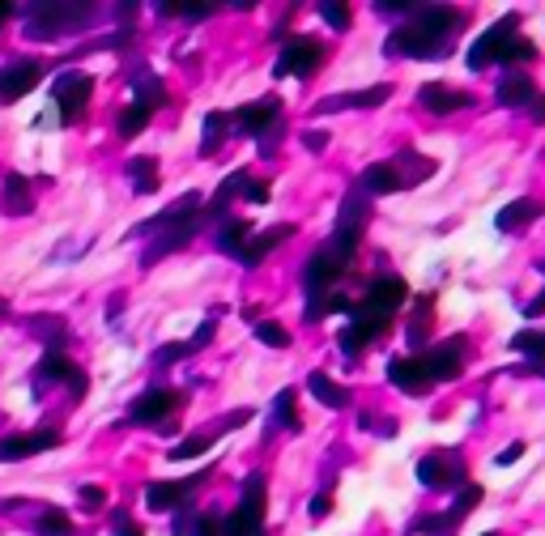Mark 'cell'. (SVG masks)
Returning <instances> with one entry per match:
<instances>
[{"instance_id":"cell-36","label":"cell","mask_w":545,"mask_h":536,"mask_svg":"<svg viewBox=\"0 0 545 536\" xmlns=\"http://www.w3.org/2000/svg\"><path fill=\"white\" fill-rule=\"evenodd\" d=\"M451 528H456V524H451V519H448V511H439V516L413 519V524H409L405 532H409V536H422V532H427V536H448Z\"/></svg>"},{"instance_id":"cell-40","label":"cell","mask_w":545,"mask_h":536,"mask_svg":"<svg viewBox=\"0 0 545 536\" xmlns=\"http://www.w3.org/2000/svg\"><path fill=\"white\" fill-rule=\"evenodd\" d=\"M162 18H188V21H200V18H214V4H158Z\"/></svg>"},{"instance_id":"cell-29","label":"cell","mask_w":545,"mask_h":536,"mask_svg":"<svg viewBox=\"0 0 545 536\" xmlns=\"http://www.w3.org/2000/svg\"><path fill=\"white\" fill-rule=\"evenodd\" d=\"M430 306H435V294H422L418 306H413V324H409V332H405L409 353H422V349H427V332H430V320H435Z\"/></svg>"},{"instance_id":"cell-17","label":"cell","mask_w":545,"mask_h":536,"mask_svg":"<svg viewBox=\"0 0 545 536\" xmlns=\"http://www.w3.org/2000/svg\"><path fill=\"white\" fill-rule=\"evenodd\" d=\"M60 443V430H35V434H9V439H0V464H9V459H30L47 451V447H56Z\"/></svg>"},{"instance_id":"cell-22","label":"cell","mask_w":545,"mask_h":536,"mask_svg":"<svg viewBox=\"0 0 545 536\" xmlns=\"http://www.w3.org/2000/svg\"><path fill=\"white\" fill-rule=\"evenodd\" d=\"M0 209L9 217H26L35 213V196H30V179L26 175H4V188H0Z\"/></svg>"},{"instance_id":"cell-44","label":"cell","mask_w":545,"mask_h":536,"mask_svg":"<svg viewBox=\"0 0 545 536\" xmlns=\"http://www.w3.org/2000/svg\"><path fill=\"white\" fill-rule=\"evenodd\" d=\"M77 498H81V507H90V511H94V507H102V502H107V494H102L98 485H81V490H77Z\"/></svg>"},{"instance_id":"cell-10","label":"cell","mask_w":545,"mask_h":536,"mask_svg":"<svg viewBox=\"0 0 545 536\" xmlns=\"http://www.w3.org/2000/svg\"><path fill=\"white\" fill-rule=\"evenodd\" d=\"M52 94H56V107H60V119L64 124H77L81 111H85V102L94 94V81L85 73H60L52 81Z\"/></svg>"},{"instance_id":"cell-49","label":"cell","mask_w":545,"mask_h":536,"mask_svg":"<svg viewBox=\"0 0 545 536\" xmlns=\"http://www.w3.org/2000/svg\"><path fill=\"white\" fill-rule=\"evenodd\" d=\"M525 315H528V320H541V315H545V294H537V298L525 306Z\"/></svg>"},{"instance_id":"cell-6","label":"cell","mask_w":545,"mask_h":536,"mask_svg":"<svg viewBox=\"0 0 545 536\" xmlns=\"http://www.w3.org/2000/svg\"><path fill=\"white\" fill-rule=\"evenodd\" d=\"M324 60H329V47H324L320 38L290 35L281 43V56L272 64V77H312Z\"/></svg>"},{"instance_id":"cell-13","label":"cell","mask_w":545,"mask_h":536,"mask_svg":"<svg viewBox=\"0 0 545 536\" xmlns=\"http://www.w3.org/2000/svg\"><path fill=\"white\" fill-rule=\"evenodd\" d=\"M35 379H39V392L47 387V383H64L73 396H85V387H90L85 370H81V366H73L64 353H43V362L35 366Z\"/></svg>"},{"instance_id":"cell-38","label":"cell","mask_w":545,"mask_h":536,"mask_svg":"<svg viewBox=\"0 0 545 536\" xmlns=\"http://www.w3.org/2000/svg\"><path fill=\"white\" fill-rule=\"evenodd\" d=\"M511 349L525 353V358L545 362V332H516V337H511Z\"/></svg>"},{"instance_id":"cell-41","label":"cell","mask_w":545,"mask_h":536,"mask_svg":"<svg viewBox=\"0 0 545 536\" xmlns=\"http://www.w3.org/2000/svg\"><path fill=\"white\" fill-rule=\"evenodd\" d=\"M256 337L264 345H272V349H286V345H290V332L277 324V320H260V324H256Z\"/></svg>"},{"instance_id":"cell-51","label":"cell","mask_w":545,"mask_h":536,"mask_svg":"<svg viewBox=\"0 0 545 536\" xmlns=\"http://www.w3.org/2000/svg\"><path fill=\"white\" fill-rule=\"evenodd\" d=\"M9 18H13V4H0V26H4Z\"/></svg>"},{"instance_id":"cell-50","label":"cell","mask_w":545,"mask_h":536,"mask_svg":"<svg viewBox=\"0 0 545 536\" xmlns=\"http://www.w3.org/2000/svg\"><path fill=\"white\" fill-rule=\"evenodd\" d=\"M533 119H537V124H545V98H537V102H533Z\"/></svg>"},{"instance_id":"cell-11","label":"cell","mask_w":545,"mask_h":536,"mask_svg":"<svg viewBox=\"0 0 545 536\" xmlns=\"http://www.w3.org/2000/svg\"><path fill=\"white\" fill-rule=\"evenodd\" d=\"M175 409H179V392H171V387H150V392H141L128 404V421L133 426H162V421H171Z\"/></svg>"},{"instance_id":"cell-19","label":"cell","mask_w":545,"mask_h":536,"mask_svg":"<svg viewBox=\"0 0 545 536\" xmlns=\"http://www.w3.org/2000/svg\"><path fill=\"white\" fill-rule=\"evenodd\" d=\"M401 188H405V175L396 171V162H370L358 175V191L362 196H392Z\"/></svg>"},{"instance_id":"cell-15","label":"cell","mask_w":545,"mask_h":536,"mask_svg":"<svg viewBox=\"0 0 545 536\" xmlns=\"http://www.w3.org/2000/svg\"><path fill=\"white\" fill-rule=\"evenodd\" d=\"M39 81H43L39 60H13V64L0 69V98H4V102H18V98L30 94Z\"/></svg>"},{"instance_id":"cell-42","label":"cell","mask_w":545,"mask_h":536,"mask_svg":"<svg viewBox=\"0 0 545 536\" xmlns=\"http://www.w3.org/2000/svg\"><path fill=\"white\" fill-rule=\"evenodd\" d=\"M320 18L329 21L332 30H346V26H350V9H346V4H332V0H324V4H320Z\"/></svg>"},{"instance_id":"cell-34","label":"cell","mask_w":545,"mask_h":536,"mask_svg":"<svg viewBox=\"0 0 545 536\" xmlns=\"http://www.w3.org/2000/svg\"><path fill=\"white\" fill-rule=\"evenodd\" d=\"M150 107H141V102H128L124 111H119V136H136L145 124H150Z\"/></svg>"},{"instance_id":"cell-35","label":"cell","mask_w":545,"mask_h":536,"mask_svg":"<svg viewBox=\"0 0 545 536\" xmlns=\"http://www.w3.org/2000/svg\"><path fill=\"white\" fill-rule=\"evenodd\" d=\"M217 434H226L222 426H217L214 434H192V439H183L179 447H171V459H192V456H205V447H214Z\"/></svg>"},{"instance_id":"cell-27","label":"cell","mask_w":545,"mask_h":536,"mask_svg":"<svg viewBox=\"0 0 545 536\" xmlns=\"http://www.w3.org/2000/svg\"><path fill=\"white\" fill-rule=\"evenodd\" d=\"M248 243H252V222H243V217H226V222H222V230H217V251L239 260Z\"/></svg>"},{"instance_id":"cell-8","label":"cell","mask_w":545,"mask_h":536,"mask_svg":"<svg viewBox=\"0 0 545 536\" xmlns=\"http://www.w3.org/2000/svg\"><path fill=\"white\" fill-rule=\"evenodd\" d=\"M418 481L427 485V490H465V456L460 451H451V447H443V451H430V456L418 459Z\"/></svg>"},{"instance_id":"cell-31","label":"cell","mask_w":545,"mask_h":536,"mask_svg":"<svg viewBox=\"0 0 545 536\" xmlns=\"http://www.w3.org/2000/svg\"><path fill=\"white\" fill-rule=\"evenodd\" d=\"M30 332L39 337L43 345H47V353H64V345H69V324L64 320H47V315H35L30 320Z\"/></svg>"},{"instance_id":"cell-1","label":"cell","mask_w":545,"mask_h":536,"mask_svg":"<svg viewBox=\"0 0 545 536\" xmlns=\"http://www.w3.org/2000/svg\"><path fill=\"white\" fill-rule=\"evenodd\" d=\"M468 18L451 4H418L405 26L388 35V56L409 60H443L456 52V38L465 35Z\"/></svg>"},{"instance_id":"cell-21","label":"cell","mask_w":545,"mask_h":536,"mask_svg":"<svg viewBox=\"0 0 545 536\" xmlns=\"http://www.w3.org/2000/svg\"><path fill=\"white\" fill-rule=\"evenodd\" d=\"M418 102H422L427 111H435V115H451V111L473 107V98H468L465 90H451V85H443V81H427V85L418 90Z\"/></svg>"},{"instance_id":"cell-18","label":"cell","mask_w":545,"mask_h":536,"mask_svg":"<svg viewBox=\"0 0 545 536\" xmlns=\"http://www.w3.org/2000/svg\"><path fill=\"white\" fill-rule=\"evenodd\" d=\"M494 102H499V107H533V102H537L533 77L520 73V69H507V73L499 77V85H494Z\"/></svg>"},{"instance_id":"cell-2","label":"cell","mask_w":545,"mask_h":536,"mask_svg":"<svg viewBox=\"0 0 545 536\" xmlns=\"http://www.w3.org/2000/svg\"><path fill=\"white\" fill-rule=\"evenodd\" d=\"M409 298V286L401 281V277H375L367 289V298L362 303H354L350 311V324H346V332H341V353L346 358H354V353H362V345H370L384 328L392 324V315L401 311V303Z\"/></svg>"},{"instance_id":"cell-52","label":"cell","mask_w":545,"mask_h":536,"mask_svg":"<svg viewBox=\"0 0 545 536\" xmlns=\"http://www.w3.org/2000/svg\"><path fill=\"white\" fill-rule=\"evenodd\" d=\"M537 272H545V260H541V264H537Z\"/></svg>"},{"instance_id":"cell-33","label":"cell","mask_w":545,"mask_h":536,"mask_svg":"<svg viewBox=\"0 0 545 536\" xmlns=\"http://www.w3.org/2000/svg\"><path fill=\"white\" fill-rule=\"evenodd\" d=\"M35 532L39 536H73V519L52 507V511H43V516L35 519Z\"/></svg>"},{"instance_id":"cell-48","label":"cell","mask_w":545,"mask_h":536,"mask_svg":"<svg viewBox=\"0 0 545 536\" xmlns=\"http://www.w3.org/2000/svg\"><path fill=\"white\" fill-rule=\"evenodd\" d=\"M329 511H332V498H329V494H320V498L312 502V516H315V519H324Z\"/></svg>"},{"instance_id":"cell-20","label":"cell","mask_w":545,"mask_h":536,"mask_svg":"<svg viewBox=\"0 0 545 536\" xmlns=\"http://www.w3.org/2000/svg\"><path fill=\"white\" fill-rule=\"evenodd\" d=\"M205 477H188V481H154L150 490H145V502H150V511H175V507H183L188 498H192V490L200 485Z\"/></svg>"},{"instance_id":"cell-16","label":"cell","mask_w":545,"mask_h":536,"mask_svg":"<svg viewBox=\"0 0 545 536\" xmlns=\"http://www.w3.org/2000/svg\"><path fill=\"white\" fill-rule=\"evenodd\" d=\"M392 98V85H367V90H354V94H329L315 102V111H367V107H384Z\"/></svg>"},{"instance_id":"cell-53","label":"cell","mask_w":545,"mask_h":536,"mask_svg":"<svg viewBox=\"0 0 545 536\" xmlns=\"http://www.w3.org/2000/svg\"><path fill=\"white\" fill-rule=\"evenodd\" d=\"M486 536H503V532H486Z\"/></svg>"},{"instance_id":"cell-45","label":"cell","mask_w":545,"mask_h":536,"mask_svg":"<svg viewBox=\"0 0 545 536\" xmlns=\"http://www.w3.org/2000/svg\"><path fill=\"white\" fill-rule=\"evenodd\" d=\"M111 528H116V536H145V532H141V528L133 524V519H128V511H119Z\"/></svg>"},{"instance_id":"cell-23","label":"cell","mask_w":545,"mask_h":536,"mask_svg":"<svg viewBox=\"0 0 545 536\" xmlns=\"http://www.w3.org/2000/svg\"><path fill=\"white\" fill-rule=\"evenodd\" d=\"M541 213H545L541 200H533V196H520V200H511V205H503V209H499V217H494V226L503 230V234H507V230L516 234V230L533 226V222H537Z\"/></svg>"},{"instance_id":"cell-28","label":"cell","mask_w":545,"mask_h":536,"mask_svg":"<svg viewBox=\"0 0 545 536\" xmlns=\"http://www.w3.org/2000/svg\"><path fill=\"white\" fill-rule=\"evenodd\" d=\"M124 175H128V183H133L136 196H150V191H158V158H150V153H136V158H128Z\"/></svg>"},{"instance_id":"cell-37","label":"cell","mask_w":545,"mask_h":536,"mask_svg":"<svg viewBox=\"0 0 545 536\" xmlns=\"http://www.w3.org/2000/svg\"><path fill=\"white\" fill-rule=\"evenodd\" d=\"M477 502H482V485H465V490L456 494V502L448 507V519L451 524H465V516L477 507Z\"/></svg>"},{"instance_id":"cell-46","label":"cell","mask_w":545,"mask_h":536,"mask_svg":"<svg viewBox=\"0 0 545 536\" xmlns=\"http://www.w3.org/2000/svg\"><path fill=\"white\" fill-rule=\"evenodd\" d=\"M520 456H525V443H511L507 451H499V456H494V464H516Z\"/></svg>"},{"instance_id":"cell-43","label":"cell","mask_w":545,"mask_h":536,"mask_svg":"<svg viewBox=\"0 0 545 536\" xmlns=\"http://www.w3.org/2000/svg\"><path fill=\"white\" fill-rule=\"evenodd\" d=\"M188 353H192V349H188V341H179V345H167V349H158L154 362L167 366V362H179V358H188Z\"/></svg>"},{"instance_id":"cell-25","label":"cell","mask_w":545,"mask_h":536,"mask_svg":"<svg viewBox=\"0 0 545 536\" xmlns=\"http://www.w3.org/2000/svg\"><path fill=\"white\" fill-rule=\"evenodd\" d=\"M248 183H252V171H231L226 179H222V188L214 191V200L205 205V217H222V222H226L231 200H234V196H243V191H248Z\"/></svg>"},{"instance_id":"cell-32","label":"cell","mask_w":545,"mask_h":536,"mask_svg":"<svg viewBox=\"0 0 545 536\" xmlns=\"http://www.w3.org/2000/svg\"><path fill=\"white\" fill-rule=\"evenodd\" d=\"M133 94H136V102H141V107L158 111V107L167 102V85H162L154 73H145V69H141V73H133Z\"/></svg>"},{"instance_id":"cell-14","label":"cell","mask_w":545,"mask_h":536,"mask_svg":"<svg viewBox=\"0 0 545 536\" xmlns=\"http://www.w3.org/2000/svg\"><path fill=\"white\" fill-rule=\"evenodd\" d=\"M388 379L396 392H405V396H427L430 387H435V379L427 375V366H422V358L418 353H405V358H392L388 362Z\"/></svg>"},{"instance_id":"cell-9","label":"cell","mask_w":545,"mask_h":536,"mask_svg":"<svg viewBox=\"0 0 545 536\" xmlns=\"http://www.w3.org/2000/svg\"><path fill=\"white\" fill-rule=\"evenodd\" d=\"M465 353H468L465 337H448V341L422 349L418 358H422V366H427V375L435 383H451V379H460V370H465Z\"/></svg>"},{"instance_id":"cell-30","label":"cell","mask_w":545,"mask_h":536,"mask_svg":"<svg viewBox=\"0 0 545 536\" xmlns=\"http://www.w3.org/2000/svg\"><path fill=\"white\" fill-rule=\"evenodd\" d=\"M231 115L222 111H209L205 115V128H200V158H214L217 150H222V141H226V133H231Z\"/></svg>"},{"instance_id":"cell-26","label":"cell","mask_w":545,"mask_h":536,"mask_svg":"<svg viewBox=\"0 0 545 536\" xmlns=\"http://www.w3.org/2000/svg\"><path fill=\"white\" fill-rule=\"evenodd\" d=\"M307 392H312L320 404H329V409H346V404L354 401L350 387H346V383H337V379H329L324 370H312V375H307Z\"/></svg>"},{"instance_id":"cell-4","label":"cell","mask_w":545,"mask_h":536,"mask_svg":"<svg viewBox=\"0 0 545 536\" xmlns=\"http://www.w3.org/2000/svg\"><path fill=\"white\" fill-rule=\"evenodd\" d=\"M21 18H26V35L30 38H56L90 26L94 9L90 4H30V9H21Z\"/></svg>"},{"instance_id":"cell-47","label":"cell","mask_w":545,"mask_h":536,"mask_svg":"<svg viewBox=\"0 0 545 536\" xmlns=\"http://www.w3.org/2000/svg\"><path fill=\"white\" fill-rule=\"evenodd\" d=\"M303 145H307L312 153H320L324 145H329V133H307V136H303Z\"/></svg>"},{"instance_id":"cell-24","label":"cell","mask_w":545,"mask_h":536,"mask_svg":"<svg viewBox=\"0 0 545 536\" xmlns=\"http://www.w3.org/2000/svg\"><path fill=\"white\" fill-rule=\"evenodd\" d=\"M286 239H294V222H281V226H269L264 234H256L252 243L243 248V256H239V260H243L248 268H256L260 260H264V256H269L272 248H281Z\"/></svg>"},{"instance_id":"cell-5","label":"cell","mask_w":545,"mask_h":536,"mask_svg":"<svg viewBox=\"0 0 545 536\" xmlns=\"http://www.w3.org/2000/svg\"><path fill=\"white\" fill-rule=\"evenodd\" d=\"M516 35H520V13H503L486 35L473 43V52H468V69H473V73H482V69H490V64H507V52H511Z\"/></svg>"},{"instance_id":"cell-7","label":"cell","mask_w":545,"mask_h":536,"mask_svg":"<svg viewBox=\"0 0 545 536\" xmlns=\"http://www.w3.org/2000/svg\"><path fill=\"white\" fill-rule=\"evenodd\" d=\"M367 196L354 188L350 196H346V205H341V217H337V230H332V239H329V248L341 256V260H350L354 251H358V243H362V230H367Z\"/></svg>"},{"instance_id":"cell-39","label":"cell","mask_w":545,"mask_h":536,"mask_svg":"<svg viewBox=\"0 0 545 536\" xmlns=\"http://www.w3.org/2000/svg\"><path fill=\"white\" fill-rule=\"evenodd\" d=\"M272 421L286 426V430H298V413H294V392H277V404H272Z\"/></svg>"},{"instance_id":"cell-12","label":"cell","mask_w":545,"mask_h":536,"mask_svg":"<svg viewBox=\"0 0 545 536\" xmlns=\"http://www.w3.org/2000/svg\"><path fill=\"white\" fill-rule=\"evenodd\" d=\"M231 119H234V128H239V133H248V136L260 141L264 133H272V128L281 124V98L277 94L256 98V102H248V107H239Z\"/></svg>"},{"instance_id":"cell-3","label":"cell","mask_w":545,"mask_h":536,"mask_svg":"<svg viewBox=\"0 0 545 536\" xmlns=\"http://www.w3.org/2000/svg\"><path fill=\"white\" fill-rule=\"evenodd\" d=\"M350 268V260H341L332 248H320L303 264V289H307V311H303V320L307 324H320L324 320V303H329L332 286L341 281V272Z\"/></svg>"}]
</instances>
